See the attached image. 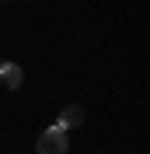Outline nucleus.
Listing matches in <instances>:
<instances>
[{
    "label": "nucleus",
    "mask_w": 150,
    "mask_h": 154,
    "mask_svg": "<svg viewBox=\"0 0 150 154\" xmlns=\"http://www.w3.org/2000/svg\"><path fill=\"white\" fill-rule=\"evenodd\" d=\"M80 123H84V105H66L59 112V119H56L59 130H77Z\"/></svg>",
    "instance_id": "obj_3"
},
{
    "label": "nucleus",
    "mask_w": 150,
    "mask_h": 154,
    "mask_svg": "<svg viewBox=\"0 0 150 154\" xmlns=\"http://www.w3.org/2000/svg\"><path fill=\"white\" fill-rule=\"evenodd\" d=\"M0 67H4V60H0Z\"/></svg>",
    "instance_id": "obj_4"
},
{
    "label": "nucleus",
    "mask_w": 150,
    "mask_h": 154,
    "mask_svg": "<svg viewBox=\"0 0 150 154\" xmlns=\"http://www.w3.org/2000/svg\"><path fill=\"white\" fill-rule=\"evenodd\" d=\"M0 84L7 88V91H18V88L25 84V70H21L18 63H7V60H4V67H0Z\"/></svg>",
    "instance_id": "obj_2"
},
{
    "label": "nucleus",
    "mask_w": 150,
    "mask_h": 154,
    "mask_svg": "<svg viewBox=\"0 0 150 154\" xmlns=\"http://www.w3.org/2000/svg\"><path fill=\"white\" fill-rule=\"evenodd\" d=\"M66 130H59V126H49L46 133L38 137V144H35V151L38 154H66Z\"/></svg>",
    "instance_id": "obj_1"
}]
</instances>
